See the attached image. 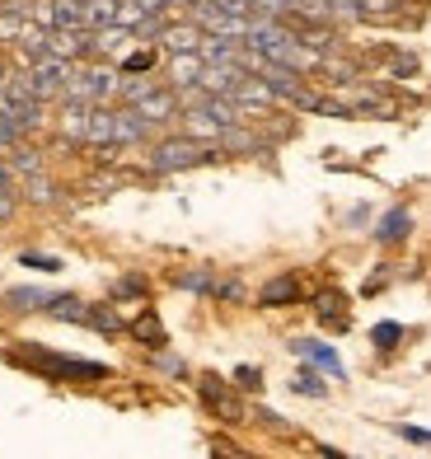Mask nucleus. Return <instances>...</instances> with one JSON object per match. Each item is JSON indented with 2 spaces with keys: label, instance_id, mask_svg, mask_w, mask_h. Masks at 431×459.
<instances>
[{
  "label": "nucleus",
  "instance_id": "c9c22d12",
  "mask_svg": "<svg viewBox=\"0 0 431 459\" xmlns=\"http://www.w3.org/2000/svg\"><path fill=\"white\" fill-rule=\"evenodd\" d=\"M5 80H10V66H5V56H0V90H5Z\"/></svg>",
  "mask_w": 431,
  "mask_h": 459
},
{
  "label": "nucleus",
  "instance_id": "f8f14e48",
  "mask_svg": "<svg viewBox=\"0 0 431 459\" xmlns=\"http://www.w3.org/2000/svg\"><path fill=\"white\" fill-rule=\"evenodd\" d=\"M291 351H296V357H305L310 366H319V370H328V375H338V380H342V361H338V351L328 347V342H315V338H296V342H291Z\"/></svg>",
  "mask_w": 431,
  "mask_h": 459
},
{
  "label": "nucleus",
  "instance_id": "c756f323",
  "mask_svg": "<svg viewBox=\"0 0 431 459\" xmlns=\"http://www.w3.org/2000/svg\"><path fill=\"white\" fill-rule=\"evenodd\" d=\"M19 206H24V197H19V193H0V225H5V221H14V212H19Z\"/></svg>",
  "mask_w": 431,
  "mask_h": 459
},
{
  "label": "nucleus",
  "instance_id": "4468645a",
  "mask_svg": "<svg viewBox=\"0 0 431 459\" xmlns=\"http://www.w3.org/2000/svg\"><path fill=\"white\" fill-rule=\"evenodd\" d=\"M408 235H413V212H408V206H394V212H384L375 221V239L380 244H403Z\"/></svg>",
  "mask_w": 431,
  "mask_h": 459
},
{
  "label": "nucleus",
  "instance_id": "423d86ee",
  "mask_svg": "<svg viewBox=\"0 0 431 459\" xmlns=\"http://www.w3.org/2000/svg\"><path fill=\"white\" fill-rule=\"evenodd\" d=\"M202 38H207V33H202L193 19H169V24L159 29L155 48H159L164 56H183V52H197V48H202Z\"/></svg>",
  "mask_w": 431,
  "mask_h": 459
},
{
  "label": "nucleus",
  "instance_id": "dca6fc26",
  "mask_svg": "<svg viewBox=\"0 0 431 459\" xmlns=\"http://www.w3.org/2000/svg\"><path fill=\"white\" fill-rule=\"evenodd\" d=\"M127 333L136 342H146L151 351H164V342H169V338H164V324L155 319V309H141V315L127 324Z\"/></svg>",
  "mask_w": 431,
  "mask_h": 459
},
{
  "label": "nucleus",
  "instance_id": "a211bd4d",
  "mask_svg": "<svg viewBox=\"0 0 431 459\" xmlns=\"http://www.w3.org/2000/svg\"><path fill=\"white\" fill-rule=\"evenodd\" d=\"M52 29H90L85 0H52Z\"/></svg>",
  "mask_w": 431,
  "mask_h": 459
},
{
  "label": "nucleus",
  "instance_id": "7ed1b4c3",
  "mask_svg": "<svg viewBox=\"0 0 431 459\" xmlns=\"http://www.w3.org/2000/svg\"><path fill=\"white\" fill-rule=\"evenodd\" d=\"M75 66H80V61L43 56L38 66H29V85H33V94L43 99V103H61V94H66V80H71Z\"/></svg>",
  "mask_w": 431,
  "mask_h": 459
},
{
  "label": "nucleus",
  "instance_id": "f03ea898",
  "mask_svg": "<svg viewBox=\"0 0 431 459\" xmlns=\"http://www.w3.org/2000/svg\"><path fill=\"white\" fill-rule=\"evenodd\" d=\"M14 361L19 366H29L38 370L43 380H108V366H99V361H80V357H61V351H47V347H38V342H24L14 351Z\"/></svg>",
  "mask_w": 431,
  "mask_h": 459
},
{
  "label": "nucleus",
  "instance_id": "aec40b11",
  "mask_svg": "<svg viewBox=\"0 0 431 459\" xmlns=\"http://www.w3.org/2000/svg\"><path fill=\"white\" fill-rule=\"evenodd\" d=\"M85 328L104 333V338H117V333L127 328V324L117 319V309H113V305H90V324H85Z\"/></svg>",
  "mask_w": 431,
  "mask_h": 459
},
{
  "label": "nucleus",
  "instance_id": "5701e85b",
  "mask_svg": "<svg viewBox=\"0 0 431 459\" xmlns=\"http://www.w3.org/2000/svg\"><path fill=\"white\" fill-rule=\"evenodd\" d=\"M291 389H296V394H305V399H323V394H328V385L319 380V370H315V366H305V370L296 375V380H291Z\"/></svg>",
  "mask_w": 431,
  "mask_h": 459
},
{
  "label": "nucleus",
  "instance_id": "7c9ffc66",
  "mask_svg": "<svg viewBox=\"0 0 431 459\" xmlns=\"http://www.w3.org/2000/svg\"><path fill=\"white\" fill-rule=\"evenodd\" d=\"M389 75H394V80L418 75V56H394V66H389Z\"/></svg>",
  "mask_w": 431,
  "mask_h": 459
},
{
  "label": "nucleus",
  "instance_id": "393cba45",
  "mask_svg": "<svg viewBox=\"0 0 431 459\" xmlns=\"http://www.w3.org/2000/svg\"><path fill=\"white\" fill-rule=\"evenodd\" d=\"M19 267H33V273H47V277H56L66 263L52 258V254H19Z\"/></svg>",
  "mask_w": 431,
  "mask_h": 459
},
{
  "label": "nucleus",
  "instance_id": "cd10ccee",
  "mask_svg": "<svg viewBox=\"0 0 431 459\" xmlns=\"http://www.w3.org/2000/svg\"><path fill=\"white\" fill-rule=\"evenodd\" d=\"M211 296H216V300H244V281H235V277H230V281H216Z\"/></svg>",
  "mask_w": 431,
  "mask_h": 459
},
{
  "label": "nucleus",
  "instance_id": "f3484780",
  "mask_svg": "<svg viewBox=\"0 0 431 459\" xmlns=\"http://www.w3.org/2000/svg\"><path fill=\"white\" fill-rule=\"evenodd\" d=\"M47 290H38V286H10L5 290V305L14 309V315H29V309H47Z\"/></svg>",
  "mask_w": 431,
  "mask_h": 459
},
{
  "label": "nucleus",
  "instance_id": "b1692460",
  "mask_svg": "<svg viewBox=\"0 0 431 459\" xmlns=\"http://www.w3.org/2000/svg\"><path fill=\"white\" fill-rule=\"evenodd\" d=\"M399 338H403V324H394V319L371 328V342H375L380 351H394V347H399Z\"/></svg>",
  "mask_w": 431,
  "mask_h": 459
},
{
  "label": "nucleus",
  "instance_id": "c85d7f7f",
  "mask_svg": "<svg viewBox=\"0 0 431 459\" xmlns=\"http://www.w3.org/2000/svg\"><path fill=\"white\" fill-rule=\"evenodd\" d=\"M113 296H146V277H122L113 286Z\"/></svg>",
  "mask_w": 431,
  "mask_h": 459
},
{
  "label": "nucleus",
  "instance_id": "39448f33",
  "mask_svg": "<svg viewBox=\"0 0 431 459\" xmlns=\"http://www.w3.org/2000/svg\"><path fill=\"white\" fill-rule=\"evenodd\" d=\"M197 394H202V403H207L220 422H244V403L230 394V385L220 380V375H202L197 380Z\"/></svg>",
  "mask_w": 431,
  "mask_h": 459
},
{
  "label": "nucleus",
  "instance_id": "9d476101",
  "mask_svg": "<svg viewBox=\"0 0 431 459\" xmlns=\"http://www.w3.org/2000/svg\"><path fill=\"white\" fill-rule=\"evenodd\" d=\"M202 61L197 52H183V56H164V85L169 90H193L197 80H202Z\"/></svg>",
  "mask_w": 431,
  "mask_h": 459
},
{
  "label": "nucleus",
  "instance_id": "f257e3e1",
  "mask_svg": "<svg viewBox=\"0 0 431 459\" xmlns=\"http://www.w3.org/2000/svg\"><path fill=\"white\" fill-rule=\"evenodd\" d=\"M216 160H225L220 145H202V141H193V136L174 132V136H159V141L151 145L146 174H183V169H197V164H216Z\"/></svg>",
  "mask_w": 431,
  "mask_h": 459
},
{
  "label": "nucleus",
  "instance_id": "1a4fd4ad",
  "mask_svg": "<svg viewBox=\"0 0 431 459\" xmlns=\"http://www.w3.org/2000/svg\"><path fill=\"white\" fill-rule=\"evenodd\" d=\"M315 319H319L323 328L347 333V328H352V305H347L342 290H319V296H315Z\"/></svg>",
  "mask_w": 431,
  "mask_h": 459
},
{
  "label": "nucleus",
  "instance_id": "f704fd0d",
  "mask_svg": "<svg viewBox=\"0 0 431 459\" xmlns=\"http://www.w3.org/2000/svg\"><path fill=\"white\" fill-rule=\"evenodd\" d=\"M188 5L193 0H164V10H183V14H188Z\"/></svg>",
  "mask_w": 431,
  "mask_h": 459
},
{
  "label": "nucleus",
  "instance_id": "6e6552de",
  "mask_svg": "<svg viewBox=\"0 0 431 459\" xmlns=\"http://www.w3.org/2000/svg\"><path fill=\"white\" fill-rule=\"evenodd\" d=\"M132 43H136V33H132V29H117V24L94 29V33H90V61L127 56V52H132Z\"/></svg>",
  "mask_w": 431,
  "mask_h": 459
},
{
  "label": "nucleus",
  "instance_id": "20e7f679",
  "mask_svg": "<svg viewBox=\"0 0 431 459\" xmlns=\"http://www.w3.org/2000/svg\"><path fill=\"white\" fill-rule=\"evenodd\" d=\"M127 108H136L141 117L151 122V127L159 132V127H169V122H178L183 117V103H178V94L169 90V85H155L146 99H136V103H127Z\"/></svg>",
  "mask_w": 431,
  "mask_h": 459
},
{
  "label": "nucleus",
  "instance_id": "0eeeda50",
  "mask_svg": "<svg viewBox=\"0 0 431 459\" xmlns=\"http://www.w3.org/2000/svg\"><path fill=\"white\" fill-rule=\"evenodd\" d=\"M155 136V127L146 117H141L136 108H127V103H117L113 108V145L122 151V145H146Z\"/></svg>",
  "mask_w": 431,
  "mask_h": 459
},
{
  "label": "nucleus",
  "instance_id": "6ab92c4d",
  "mask_svg": "<svg viewBox=\"0 0 431 459\" xmlns=\"http://www.w3.org/2000/svg\"><path fill=\"white\" fill-rule=\"evenodd\" d=\"M155 66H159V52L155 48H132L127 56L117 61L122 75H155Z\"/></svg>",
  "mask_w": 431,
  "mask_h": 459
},
{
  "label": "nucleus",
  "instance_id": "473e14b6",
  "mask_svg": "<svg viewBox=\"0 0 431 459\" xmlns=\"http://www.w3.org/2000/svg\"><path fill=\"white\" fill-rule=\"evenodd\" d=\"M155 366H159L164 375H188V366H183L178 357H155Z\"/></svg>",
  "mask_w": 431,
  "mask_h": 459
},
{
  "label": "nucleus",
  "instance_id": "4be33fe9",
  "mask_svg": "<svg viewBox=\"0 0 431 459\" xmlns=\"http://www.w3.org/2000/svg\"><path fill=\"white\" fill-rule=\"evenodd\" d=\"M174 286L193 290V296H211V290H216V277L207 273V267H197V273H178V277H174Z\"/></svg>",
  "mask_w": 431,
  "mask_h": 459
},
{
  "label": "nucleus",
  "instance_id": "a878e982",
  "mask_svg": "<svg viewBox=\"0 0 431 459\" xmlns=\"http://www.w3.org/2000/svg\"><path fill=\"white\" fill-rule=\"evenodd\" d=\"M403 0H361V19H394Z\"/></svg>",
  "mask_w": 431,
  "mask_h": 459
},
{
  "label": "nucleus",
  "instance_id": "9b49d317",
  "mask_svg": "<svg viewBox=\"0 0 431 459\" xmlns=\"http://www.w3.org/2000/svg\"><path fill=\"white\" fill-rule=\"evenodd\" d=\"M5 160H10V169L19 174V183L33 178V174H47V151H43V145H33V141H19Z\"/></svg>",
  "mask_w": 431,
  "mask_h": 459
},
{
  "label": "nucleus",
  "instance_id": "412c9836",
  "mask_svg": "<svg viewBox=\"0 0 431 459\" xmlns=\"http://www.w3.org/2000/svg\"><path fill=\"white\" fill-rule=\"evenodd\" d=\"M29 19L14 14V10H0V48H19V38H24Z\"/></svg>",
  "mask_w": 431,
  "mask_h": 459
},
{
  "label": "nucleus",
  "instance_id": "2f4dec72",
  "mask_svg": "<svg viewBox=\"0 0 431 459\" xmlns=\"http://www.w3.org/2000/svg\"><path fill=\"white\" fill-rule=\"evenodd\" d=\"M403 441H413V446H427L431 450V431H422V427H394Z\"/></svg>",
  "mask_w": 431,
  "mask_h": 459
},
{
  "label": "nucleus",
  "instance_id": "bb28decb",
  "mask_svg": "<svg viewBox=\"0 0 431 459\" xmlns=\"http://www.w3.org/2000/svg\"><path fill=\"white\" fill-rule=\"evenodd\" d=\"M235 389L258 394V389H263V370H258V366H239V370H235Z\"/></svg>",
  "mask_w": 431,
  "mask_h": 459
},
{
  "label": "nucleus",
  "instance_id": "ddd939ff",
  "mask_svg": "<svg viewBox=\"0 0 431 459\" xmlns=\"http://www.w3.org/2000/svg\"><path fill=\"white\" fill-rule=\"evenodd\" d=\"M263 309H286V305H300V277H272L268 286H263V296H258Z\"/></svg>",
  "mask_w": 431,
  "mask_h": 459
},
{
  "label": "nucleus",
  "instance_id": "72a5a7b5",
  "mask_svg": "<svg viewBox=\"0 0 431 459\" xmlns=\"http://www.w3.org/2000/svg\"><path fill=\"white\" fill-rule=\"evenodd\" d=\"M319 455H323V459H352V455H342V450H333V446H319Z\"/></svg>",
  "mask_w": 431,
  "mask_h": 459
},
{
  "label": "nucleus",
  "instance_id": "2eb2a0df",
  "mask_svg": "<svg viewBox=\"0 0 431 459\" xmlns=\"http://www.w3.org/2000/svg\"><path fill=\"white\" fill-rule=\"evenodd\" d=\"M19 197H24L29 206H56L61 202V187H56L52 174H33V178L19 183Z\"/></svg>",
  "mask_w": 431,
  "mask_h": 459
}]
</instances>
